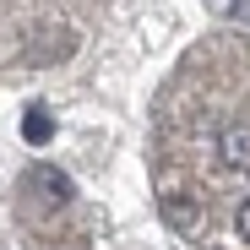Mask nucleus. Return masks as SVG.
<instances>
[{"mask_svg": "<svg viewBox=\"0 0 250 250\" xmlns=\"http://www.w3.org/2000/svg\"><path fill=\"white\" fill-rule=\"evenodd\" d=\"M218 158L229 163V169H250V125H223L218 131Z\"/></svg>", "mask_w": 250, "mask_h": 250, "instance_id": "1", "label": "nucleus"}, {"mask_svg": "<svg viewBox=\"0 0 250 250\" xmlns=\"http://www.w3.org/2000/svg\"><path fill=\"white\" fill-rule=\"evenodd\" d=\"M163 218H169V229H185V234L201 229V212H196L190 196H169V201H163Z\"/></svg>", "mask_w": 250, "mask_h": 250, "instance_id": "2", "label": "nucleus"}, {"mask_svg": "<svg viewBox=\"0 0 250 250\" xmlns=\"http://www.w3.org/2000/svg\"><path fill=\"white\" fill-rule=\"evenodd\" d=\"M49 136V120H44V109H27V142H44Z\"/></svg>", "mask_w": 250, "mask_h": 250, "instance_id": "3", "label": "nucleus"}, {"mask_svg": "<svg viewBox=\"0 0 250 250\" xmlns=\"http://www.w3.org/2000/svg\"><path fill=\"white\" fill-rule=\"evenodd\" d=\"M234 229H239V239H245V245H250V196H245V201H239V212H234Z\"/></svg>", "mask_w": 250, "mask_h": 250, "instance_id": "4", "label": "nucleus"}]
</instances>
